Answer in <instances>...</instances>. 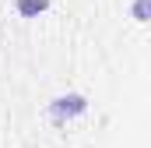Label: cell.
<instances>
[{
	"label": "cell",
	"instance_id": "3957f363",
	"mask_svg": "<svg viewBox=\"0 0 151 148\" xmlns=\"http://www.w3.org/2000/svg\"><path fill=\"white\" fill-rule=\"evenodd\" d=\"M134 18L137 21H148V0H137L134 4Z\"/></svg>",
	"mask_w": 151,
	"mask_h": 148
},
{
	"label": "cell",
	"instance_id": "6da1fadb",
	"mask_svg": "<svg viewBox=\"0 0 151 148\" xmlns=\"http://www.w3.org/2000/svg\"><path fill=\"white\" fill-rule=\"evenodd\" d=\"M84 110H88V99H84V95H77V92H70V95L53 99L46 113H49V120H53V123H63V120H70V116H81Z\"/></svg>",
	"mask_w": 151,
	"mask_h": 148
},
{
	"label": "cell",
	"instance_id": "7a4b0ae2",
	"mask_svg": "<svg viewBox=\"0 0 151 148\" xmlns=\"http://www.w3.org/2000/svg\"><path fill=\"white\" fill-rule=\"evenodd\" d=\"M14 7H18V14H21V18H39V14L49 7V0H18Z\"/></svg>",
	"mask_w": 151,
	"mask_h": 148
}]
</instances>
